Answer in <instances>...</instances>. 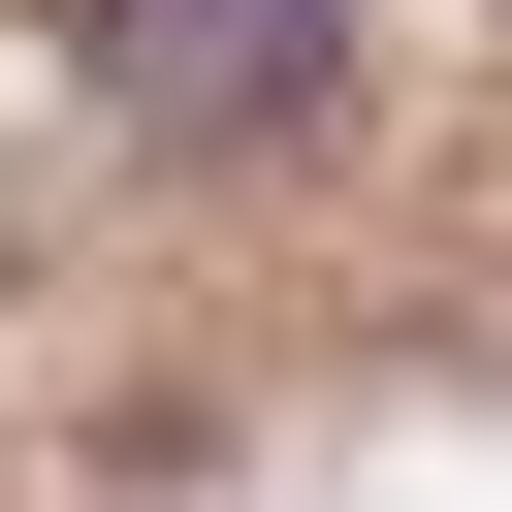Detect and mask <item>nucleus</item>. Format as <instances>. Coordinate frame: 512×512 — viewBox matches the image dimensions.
Instances as JSON below:
<instances>
[{
    "label": "nucleus",
    "mask_w": 512,
    "mask_h": 512,
    "mask_svg": "<svg viewBox=\"0 0 512 512\" xmlns=\"http://www.w3.org/2000/svg\"><path fill=\"white\" fill-rule=\"evenodd\" d=\"M320 64H352V0H96V96H128L160 160H256Z\"/></svg>",
    "instance_id": "nucleus-1"
}]
</instances>
